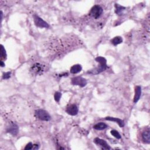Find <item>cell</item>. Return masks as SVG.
<instances>
[{
	"mask_svg": "<svg viewBox=\"0 0 150 150\" xmlns=\"http://www.w3.org/2000/svg\"><path fill=\"white\" fill-rule=\"evenodd\" d=\"M95 61L100 63L99 67L89 71L88 72V73L91 74H97L105 71L107 69V60L105 58L101 57V56H98V57L95 59Z\"/></svg>",
	"mask_w": 150,
	"mask_h": 150,
	"instance_id": "1",
	"label": "cell"
},
{
	"mask_svg": "<svg viewBox=\"0 0 150 150\" xmlns=\"http://www.w3.org/2000/svg\"><path fill=\"white\" fill-rule=\"evenodd\" d=\"M35 114L38 118H39L42 121H49L51 119V117L48 113L42 109L37 110L35 111Z\"/></svg>",
	"mask_w": 150,
	"mask_h": 150,
	"instance_id": "2",
	"label": "cell"
},
{
	"mask_svg": "<svg viewBox=\"0 0 150 150\" xmlns=\"http://www.w3.org/2000/svg\"><path fill=\"white\" fill-rule=\"evenodd\" d=\"M103 9L102 7L99 5L93 6L90 11V15L95 19L99 18L103 14Z\"/></svg>",
	"mask_w": 150,
	"mask_h": 150,
	"instance_id": "3",
	"label": "cell"
},
{
	"mask_svg": "<svg viewBox=\"0 0 150 150\" xmlns=\"http://www.w3.org/2000/svg\"><path fill=\"white\" fill-rule=\"evenodd\" d=\"M34 23L37 27L41 28H48L50 26L48 23H47L43 19L36 15H34Z\"/></svg>",
	"mask_w": 150,
	"mask_h": 150,
	"instance_id": "4",
	"label": "cell"
},
{
	"mask_svg": "<svg viewBox=\"0 0 150 150\" xmlns=\"http://www.w3.org/2000/svg\"><path fill=\"white\" fill-rule=\"evenodd\" d=\"M71 83L73 84V85L79 86L81 88H83L86 86L88 82L86 79H84L80 76H78V77L73 78L72 79Z\"/></svg>",
	"mask_w": 150,
	"mask_h": 150,
	"instance_id": "5",
	"label": "cell"
},
{
	"mask_svg": "<svg viewBox=\"0 0 150 150\" xmlns=\"http://www.w3.org/2000/svg\"><path fill=\"white\" fill-rule=\"evenodd\" d=\"M94 143L100 146L103 149H111V148L105 140L96 137L94 139Z\"/></svg>",
	"mask_w": 150,
	"mask_h": 150,
	"instance_id": "6",
	"label": "cell"
},
{
	"mask_svg": "<svg viewBox=\"0 0 150 150\" xmlns=\"http://www.w3.org/2000/svg\"><path fill=\"white\" fill-rule=\"evenodd\" d=\"M66 112L70 116H74L78 114L79 112V109L76 105H71L66 109Z\"/></svg>",
	"mask_w": 150,
	"mask_h": 150,
	"instance_id": "7",
	"label": "cell"
},
{
	"mask_svg": "<svg viewBox=\"0 0 150 150\" xmlns=\"http://www.w3.org/2000/svg\"><path fill=\"white\" fill-rule=\"evenodd\" d=\"M7 133L11 134L13 136H15L19 132L18 126L15 124H12L7 128Z\"/></svg>",
	"mask_w": 150,
	"mask_h": 150,
	"instance_id": "8",
	"label": "cell"
},
{
	"mask_svg": "<svg viewBox=\"0 0 150 150\" xmlns=\"http://www.w3.org/2000/svg\"><path fill=\"white\" fill-rule=\"evenodd\" d=\"M43 70V66L39 63H35L31 68V71L35 74H39L42 73Z\"/></svg>",
	"mask_w": 150,
	"mask_h": 150,
	"instance_id": "9",
	"label": "cell"
},
{
	"mask_svg": "<svg viewBox=\"0 0 150 150\" xmlns=\"http://www.w3.org/2000/svg\"><path fill=\"white\" fill-rule=\"evenodd\" d=\"M105 120H108V121H111L115 122V123H117L118 124V126L121 128L124 127V126H125L124 121L123 120H121V119L118 118L113 117H107L105 118Z\"/></svg>",
	"mask_w": 150,
	"mask_h": 150,
	"instance_id": "10",
	"label": "cell"
},
{
	"mask_svg": "<svg viewBox=\"0 0 150 150\" xmlns=\"http://www.w3.org/2000/svg\"><path fill=\"white\" fill-rule=\"evenodd\" d=\"M142 93V89L141 86H137L135 88V95L134 97V103H136L140 99Z\"/></svg>",
	"mask_w": 150,
	"mask_h": 150,
	"instance_id": "11",
	"label": "cell"
},
{
	"mask_svg": "<svg viewBox=\"0 0 150 150\" xmlns=\"http://www.w3.org/2000/svg\"><path fill=\"white\" fill-rule=\"evenodd\" d=\"M142 139L145 144L150 143V132L149 128L145 130L142 134Z\"/></svg>",
	"mask_w": 150,
	"mask_h": 150,
	"instance_id": "12",
	"label": "cell"
},
{
	"mask_svg": "<svg viewBox=\"0 0 150 150\" xmlns=\"http://www.w3.org/2000/svg\"><path fill=\"white\" fill-rule=\"evenodd\" d=\"M82 70V66L79 64H74L71 67L70 69V72L72 74H77L79 72H80Z\"/></svg>",
	"mask_w": 150,
	"mask_h": 150,
	"instance_id": "13",
	"label": "cell"
},
{
	"mask_svg": "<svg viewBox=\"0 0 150 150\" xmlns=\"http://www.w3.org/2000/svg\"><path fill=\"white\" fill-rule=\"evenodd\" d=\"M108 127L107 125L105 123H99L93 126V128L96 130H104Z\"/></svg>",
	"mask_w": 150,
	"mask_h": 150,
	"instance_id": "14",
	"label": "cell"
},
{
	"mask_svg": "<svg viewBox=\"0 0 150 150\" xmlns=\"http://www.w3.org/2000/svg\"><path fill=\"white\" fill-rule=\"evenodd\" d=\"M123 38H122V37L119 36L114 37L113 39H112L111 40V43L114 46H117V45L121 43L122 42H123Z\"/></svg>",
	"mask_w": 150,
	"mask_h": 150,
	"instance_id": "15",
	"label": "cell"
},
{
	"mask_svg": "<svg viewBox=\"0 0 150 150\" xmlns=\"http://www.w3.org/2000/svg\"><path fill=\"white\" fill-rule=\"evenodd\" d=\"M115 7H116L115 12L118 15H121L122 14H123V11H124V9H125V7H122L118 4H115Z\"/></svg>",
	"mask_w": 150,
	"mask_h": 150,
	"instance_id": "16",
	"label": "cell"
},
{
	"mask_svg": "<svg viewBox=\"0 0 150 150\" xmlns=\"http://www.w3.org/2000/svg\"><path fill=\"white\" fill-rule=\"evenodd\" d=\"M110 133L115 138H116L117 139H120L121 138V135L120 134V133L118 132V131L117 130H112L111 131H110Z\"/></svg>",
	"mask_w": 150,
	"mask_h": 150,
	"instance_id": "17",
	"label": "cell"
},
{
	"mask_svg": "<svg viewBox=\"0 0 150 150\" xmlns=\"http://www.w3.org/2000/svg\"><path fill=\"white\" fill-rule=\"evenodd\" d=\"M1 58L4 59H6L7 55L6 50L4 48V46L3 45H1Z\"/></svg>",
	"mask_w": 150,
	"mask_h": 150,
	"instance_id": "18",
	"label": "cell"
},
{
	"mask_svg": "<svg viewBox=\"0 0 150 150\" xmlns=\"http://www.w3.org/2000/svg\"><path fill=\"white\" fill-rule=\"evenodd\" d=\"M61 97H62V93H60V92H59V91H56V92L55 93L54 99H55V100L56 102H59Z\"/></svg>",
	"mask_w": 150,
	"mask_h": 150,
	"instance_id": "19",
	"label": "cell"
},
{
	"mask_svg": "<svg viewBox=\"0 0 150 150\" xmlns=\"http://www.w3.org/2000/svg\"><path fill=\"white\" fill-rule=\"evenodd\" d=\"M11 74V72H8L3 73V79H8L10 78Z\"/></svg>",
	"mask_w": 150,
	"mask_h": 150,
	"instance_id": "20",
	"label": "cell"
},
{
	"mask_svg": "<svg viewBox=\"0 0 150 150\" xmlns=\"http://www.w3.org/2000/svg\"><path fill=\"white\" fill-rule=\"evenodd\" d=\"M33 147H34V144L31 142H30L26 145L24 149L25 150H30V149H33Z\"/></svg>",
	"mask_w": 150,
	"mask_h": 150,
	"instance_id": "21",
	"label": "cell"
},
{
	"mask_svg": "<svg viewBox=\"0 0 150 150\" xmlns=\"http://www.w3.org/2000/svg\"><path fill=\"white\" fill-rule=\"evenodd\" d=\"M5 66V63H4L3 61H1V66L2 68H3V67Z\"/></svg>",
	"mask_w": 150,
	"mask_h": 150,
	"instance_id": "22",
	"label": "cell"
}]
</instances>
